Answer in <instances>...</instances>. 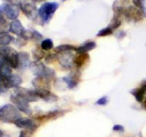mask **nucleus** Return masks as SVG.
<instances>
[{
  "label": "nucleus",
  "mask_w": 146,
  "mask_h": 137,
  "mask_svg": "<svg viewBox=\"0 0 146 137\" xmlns=\"http://www.w3.org/2000/svg\"><path fill=\"white\" fill-rule=\"evenodd\" d=\"M78 2H84V1H89V0H77Z\"/></svg>",
  "instance_id": "a18cd8bd"
},
{
  "label": "nucleus",
  "mask_w": 146,
  "mask_h": 137,
  "mask_svg": "<svg viewBox=\"0 0 146 137\" xmlns=\"http://www.w3.org/2000/svg\"><path fill=\"white\" fill-rule=\"evenodd\" d=\"M59 7L57 2H45L38 9V15L44 23H48Z\"/></svg>",
  "instance_id": "20e7f679"
},
{
  "label": "nucleus",
  "mask_w": 146,
  "mask_h": 137,
  "mask_svg": "<svg viewBox=\"0 0 146 137\" xmlns=\"http://www.w3.org/2000/svg\"><path fill=\"white\" fill-rule=\"evenodd\" d=\"M34 132H35V130L24 129V130L21 131L18 137H31L32 136V134H34Z\"/></svg>",
  "instance_id": "473e14b6"
},
{
  "label": "nucleus",
  "mask_w": 146,
  "mask_h": 137,
  "mask_svg": "<svg viewBox=\"0 0 146 137\" xmlns=\"http://www.w3.org/2000/svg\"><path fill=\"white\" fill-rule=\"evenodd\" d=\"M20 6L21 10L23 13L28 17L29 19L32 20H35L38 15V10L36 8V5L34 3H18Z\"/></svg>",
  "instance_id": "1a4fd4ad"
},
{
  "label": "nucleus",
  "mask_w": 146,
  "mask_h": 137,
  "mask_svg": "<svg viewBox=\"0 0 146 137\" xmlns=\"http://www.w3.org/2000/svg\"><path fill=\"white\" fill-rule=\"evenodd\" d=\"M65 1H67V0H62V2H65Z\"/></svg>",
  "instance_id": "09e8293b"
},
{
  "label": "nucleus",
  "mask_w": 146,
  "mask_h": 137,
  "mask_svg": "<svg viewBox=\"0 0 146 137\" xmlns=\"http://www.w3.org/2000/svg\"><path fill=\"white\" fill-rule=\"evenodd\" d=\"M140 87L143 89V90H144V92L146 93V80L143 81V82H142L141 85H140Z\"/></svg>",
  "instance_id": "a19ab883"
},
{
  "label": "nucleus",
  "mask_w": 146,
  "mask_h": 137,
  "mask_svg": "<svg viewBox=\"0 0 146 137\" xmlns=\"http://www.w3.org/2000/svg\"><path fill=\"white\" fill-rule=\"evenodd\" d=\"M15 126L19 128L28 129V130H36V128H38L37 124L32 119L28 118V117H21L18 119L15 122Z\"/></svg>",
  "instance_id": "9d476101"
},
{
  "label": "nucleus",
  "mask_w": 146,
  "mask_h": 137,
  "mask_svg": "<svg viewBox=\"0 0 146 137\" xmlns=\"http://www.w3.org/2000/svg\"><path fill=\"white\" fill-rule=\"evenodd\" d=\"M2 137H10V136L7 135V134H5V135H4Z\"/></svg>",
  "instance_id": "49530a36"
},
{
  "label": "nucleus",
  "mask_w": 146,
  "mask_h": 137,
  "mask_svg": "<svg viewBox=\"0 0 146 137\" xmlns=\"http://www.w3.org/2000/svg\"><path fill=\"white\" fill-rule=\"evenodd\" d=\"M10 100L20 112H23L27 115H30L32 114V110L31 109L30 104H29V102L15 94L10 95Z\"/></svg>",
  "instance_id": "0eeeda50"
},
{
  "label": "nucleus",
  "mask_w": 146,
  "mask_h": 137,
  "mask_svg": "<svg viewBox=\"0 0 146 137\" xmlns=\"http://www.w3.org/2000/svg\"><path fill=\"white\" fill-rule=\"evenodd\" d=\"M31 63L29 54L27 52L21 51L18 53V67L24 70L29 67Z\"/></svg>",
  "instance_id": "f3484780"
},
{
  "label": "nucleus",
  "mask_w": 146,
  "mask_h": 137,
  "mask_svg": "<svg viewBox=\"0 0 146 137\" xmlns=\"http://www.w3.org/2000/svg\"><path fill=\"white\" fill-rule=\"evenodd\" d=\"M14 43H15V44L18 47H23L24 46V45H27V40H24V39H23L21 37L20 38H18H18H15V40H14Z\"/></svg>",
  "instance_id": "f704fd0d"
},
{
  "label": "nucleus",
  "mask_w": 146,
  "mask_h": 137,
  "mask_svg": "<svg viewBox=\"0 0 146 137\" xmlns=\"http://www.w3.org/2000/svg\"><path fill=\"white\" fill-rule=\"evenodd\" d=\"M14 94L22 98L28 102H35L39 98L35 90H31L23 88L21 87L15 88Z\"/></svg>",
  "instance_id": "6e6552de"
},
{
  "label": "nucleus",
  "mask_w": 146,
  "mask_h": 137,
  "mask_svg": "<svg viewBox=\"0 0 146 137\" xmlns=\"http://www.w3.org/2000/svg\"><path fill=\"white\" fill-rule=\"evenodd\" d=\"M4 135H5V134H4V133H3V131H2V130H0V137H2Z\"/></svg>",
  "instance_id": "37998d69"
},
{
  "label": "nucleus",
  "mask_w": 146,
  "mask_h": 137,
  "mask_svg": "<svg viewBox=\"0 0 146 137\" xmlns=\"http://www.w3.org/2000/svg\"><path fill=\"white\" fill-rule=\"evenodd\" d=\"M56 59L58 60V55L53 54V53L49 54L45 59V62H47V63H52V62H53L55 60H56Z\"/></svg>",
  "instance_id": "72a5a7b5"
},
{
  "label": "nucleus",
  "mask_w": 146,
  "mask_h": 137,
  "mask_svg": "<svg viewBox=\"0 0 146 137\" xmlns=\"http://www.w3.org/2000/svg\"><path fill=\"white\" fill-rule=\"evenodd\" d=\"M80 74L78 71H74L67 76L64 77L62 81L66 84V87L69 89H74L78 86L80 82Z\"/></svg>",
  "instance_id": "ddd939ff"
},
{
  "label": "nucleus",
  "mask_w": 146,
  "mask_h": 137,
  "mask_svg": "<svg viewBox=\"0 0 146 137\" xmlns=\"http://www.w3.org/2000/svg\"><path fill=\"white\" fill-rule=\"evenodd\" d=\"M42 49L40 50L39 49H36L35 50H34L33 51V55H34V58L35 59V60L36 61H40L41 59H42L45 56V53L44 52L42 51Z\"/></svg>",
  "instance_id": "7c9ffc66"
},
{
  "label": "nucleus",
  "mask_w": 146,
  "mask_h": 137,
  "mask_svg": "<svg viewBox=\"0 0 146 137\" xmlns=\"http://www.w3.org/2000/svg\"><path fill=\"white\" fill-rule=\"evenodd\" d=\"M125 19L129 22H139L145 16L143 11L135 6H128L123 13Z\"/></svg>",
  "instance_id": "423d86ee"
},
{
  "label": "nucleus",
  "mask_w": 146,
  "mask_h": 137,
  "mask_svg": "<svg viewBox=\"0 0 146 137\" xmlns=\"http://www.w3.org/2000/svg\"><path fill=\"white\" fill-rule=\"evenodd\" d=\"M77 47L75 45H70V44H62V45H59L58 46L56 47L55 49V51L57 53H66V52L72 51H76Z\"/></svg>",
  "instance_id": "b1692460"
},
{
  "label": "nucleus",
  "mask_w": 146,
  "mask_h": 137,
  "mask_svg": "<svg viewBox=\"0 0 146 137\" xmlns=\"http://www.w3.org/2000/svg\"><path fill=\"white\" fill-rule=\"evenodd\" d=\"M5 1H7V2H10V1H12V0H5Z\"/></svg>",
  "instance_id": "de8ad7c7"
},
{
  "label": "nucleus",
  "mask_w": 146,
  "mask_h": 137,
  "mask_svg": "<svg viewBox=\"0 0 146 137\" xmlns=\"http://www.w3.org/2000/svg\"><path fill=\"white\" fill-rule=\"evenodd\" d=\"M113 32V29L108 26V27H105V28L102 29L99 31L98 33L96 34V36H97V37H105V36H108V35H112Z\"/></svg>",
  "instance_id": "cd10ccee"
},
{
  "label": "nucleus",
  "mask_w": 146,
  "mask_h": 137,
  "mask_svg": "<svg viewBox=\"0 0 146 137\" xmlns=\"http://www.w3.org/2000/svg\"><path fill=\"white\" fill-rule=\"evenodd\" d=\"M134 6L140 9L143 11L145 16H146V7L145 6V0H132Z\"/></svg>",
  "instance_id": "bb28decb"
},
{
  "label": "nucleus",
  "mask_w": 146,
  "mask_h": 137,
  "mask_svg": "<svg viewBox=\"0 0 146 137\" xmlns=\"http://www.w3.org/2000/svg\"><path fill=\"white\" fill-rule=\"evenodd\" d=\"M20 6L16 3H3L0 5V13L10 20H15L20 14Z\"/></svg>",
  "instance_id": "39448f33"
},
{
  "label": "nucleus",
  "mask_w": 146,
  "mask_h": 137,
  "mask_svg": "<svg viewBox=\"0 0 146 137\" xmlns=\"http://www.w3.org/2000/svg\"><path fill=\"white\" fill-rule=\"evenodd\" d=\"M20 111L13 104H5L0 106V121L6 123L15 122L18 119L21 118Z\"/></svg>",
  "instance_id": "f257e3e1"
},
{
  "label": "nucleus",
  "mask_w": 146,
  "mask_h": 137,
  "mask_svg": "<svg viewBox=\"0 0 146 137\" xmlns=\"http://www.w3.org/2000/svg\"><path fill=\"white\" fill-rule=\"evenodd\" d=\"M25 29L23 28L21 22L18 19L13 20L10 23V32L12 33L15 34V35L21 37L23 33V30Z\"/></svg>",
  "instance_id": "6ab92c4d"
},
{
  "label": "nucleus",
  "mask_w": 146,
  "mask_h": 137,
  "mask_svg": "<svg viewBox=\"0 0 146 137\" xmlns=\"http://www.w3.org/2000/svg\"><path fill=\"white\" fill-rule=\"evenodd\" d=\"M29 69L32 74L36 77H45L51 80L56 76V73L53 69L46 67L40 61H35V62H32L29 66Z\"/></svg>",
  "instance_id": "7ed1b4c3"
},
{
  "label": "nucleus",
  "mask_w": 146,
  "mask_h": 137,
  "mask_svg": "<svg viewBox=\"0 0 146 137\" xmlns=\"http://www.w3.org/2000/svg\"><path fill=\"white\" fill-rule=\"evenodd\" d=\"M13 40V37L9 34H0V45L2 46H7V45L11 43Z\"/></svg>",
  "instance_id": "393cba45"
},
{
  "label": "nucleus",
  "mask_w": 146,
  "mask_h": 137,
  "mask_svg": "<svg viewBox=\"0 0 146 137\" xmlns=\"http://www.w3.org/2000/svg\"><path fill=\"white\" fill-rule=\"evenodd\" d=\"M74 55L71 51L66 53H59L58 55V61L64 68L70 69L73 65Z\"/></svg>",
  "instance_id": "f8f14e48"
},
{
  "label": "nucleus",
  "mask_w": 146,
  "mask_h": 137,
  "mask_svg": "<svg viewBox=\"0 0 146 137\" xmlns=\"http://www.w3.org/2000/svg\"><path fill=\"white\" fill-rule=\"evenodd\" d=\"M89 54L88 53H78V55L74 57L73 62L78 67V68H80L83 67L85 64H86L89 61Z\"/></svg>",
  "instance_id": "aec40b11"
},
{
  "label": "nucleus",
  "mask_w": 146,
  "mask_h": 137,
  "mask_svg": "<svg viewBox=\"0 0 146 137\" xmlns=\"http://www.w3.org/2000/svg\"><path fill=\"white\" fill-rule=\"evenodd\" d=\"M143 106H144L145 109L146 110V96H145V99H144V102H143Z\"/></svg>",
  "instance_id": "79ce46f5"
},
{
  "label": "nucleus",
  "mask_w": 146,
  "mask_h": 137,
  "mask_svg": "<svg viewBox=\"0 0 146 137\" xmlns=\"http://www.w3.org/2000/svg\"><path fill=\"white\" fill-rule=\"evenodd\" d=\"M12 74V67L5 61L0 59V76L7 78Z\"/></svg>",
  "instance_id": "412c9836"
},
{
  "label": "nucleus",
  "mask_w": 146,
  "mask_h": 137,
  "mask_svg": "<svg viewBox=\"0 0 146 137\" xmlns=\"http://www.w3.org/2000/svg\"><path fill=\"white\" fill-rule=\"evenodd\" d=\"M121 24V21L120 18L116 16H113V19L111 20V22L110 23L108 27H110L112 29H115L118 28Z\"/></svg>",
  "instance_id": "c85d7f7f"
},
{
  "label": "nucleus",
  "mask_w": 146,
  "mask_h": 137,
  "mask_svg": "<svg viewBox=\"0 0 146 137\" xmlns=\"http://www.w3.org/2000/svg\"><path fill=\"white\" fill-rule=\"evenodd\" d=\"M40 98L43 99L46 102H54L58 100V96L52 93L50 90H35Z\"/></svg>",
  "instance_id": "a211bd4d"
},
{
  "label": "nucleus",
  "mask_w": 146,
  "mask_h": 137,
  "mask_svg": "<svg viewBox=\"0 0 146 137\" xmlns=\"http://www.w3.org/2000/svg\"><path fill=\"white\" fill-rule=\"evenodd\" d=\"M108 98L106 97V96H104V97L100 98L96 102V104L99 106H105L108 104Z\"/></svg>",
  "instance_id": "c9c22d12"
},
{
  "label": "nucleus",
  "mask_w": 146,
  "mask_h": 137,
  "mask_svg": "<svg viewBox=\"0 0 146 137\" xmlns=\"http://www.w3.org/2000/svg\"><path fill=\"white\" fill-rule=\"evenodd\" d=\"M0 59L7 62L12 68L18 67V53L11 47L2 46L0 48Z\"/></svg>",
  "instance_id": "f03ea898"
},
{
  "label": "nucleus",
  "mask_w": 146,
  "mask_h": 137,
  "mask_svg": "<svg viewBox=\"0 0 146 137\" xmlns=\"http://www.w3.org/2000/svg\"><path fill=\"white\" fill-rule=\"evenodd\" d=\"M50 80L45 77H36L32 82L35 90H50Z\"/></svg>",
  "instance_id": "9b49d317"
},
{
  "label": "nucleus",
  "mask_w": 146,
  "mask_h": 137,
  "mask_svg": "<svg viewBox=\"0 0 146 137\" xmlns=\"http://www.w3.org/2000/svg\"><path fill=\"white\" fill-rule=\"evenodd\" d=\"M33 35H34V30H29V29H24L22 33L21 37H22L24 40H31L33 39Z\"/></svg>",
  "instance_id": "c756f323"
},
{
  "label": "nucleus",
  "mask_w": 146,
  "mask_h": 137,
  "mask_svg": "<svg viewBox=\"0 0 146 137\" xmlns=\"http://www.w3.org/2000/svg\"><path fill=\"white\" fill-rule=\"evenodd\" d=\"M113 130L117 132H124V128L121 125H115L113 127Z\"/></svg>",
  "instance_id": "e433bc0d"
},
{
  "label": "nucleus",
  "mask_w": 146,
  "mask_h": 137,
  "mask_svg": "<svg viewBox=\"0 0 146 137\" xmlns=\"http://www.w3.org/2000/svg\"><path fill=\"white\" fill-rule=\"evenodd\" d=\"M127 7L126 0H115L113 4V10L114 12V16L120 18L123 15L124 10Z\"/></svg>",
  "instance_id": "4468645a"
},
{
  "label": "nucleus",
  "mask_w": 146,
  "mask_h": 137,
  "mask_svg": "<svg viewBox=\"0 0 146 137\" xmlns=\"http://www.w3.org/2000/svg\"><path fill=\"white\" fill-rule=\"evenodd\" d=\"M6 25H7V21H6V19H5L3 14L0 13V27H2V26H6Z\"/></svg>",
  "instance_id": "4c0bfd02"
},
{
  "label": "nucleus",
  "mask_w": 146,
  "mask_h": 137,
  "mask_svg": "<svg viewBox=\"0 0 146 137\" xmlns=\"http://www.w3.org/2000/svg\"><path fill=\"white\" fill-rule=\"evenodd\" d=\"M42 38V35L37 31L34 30V35H33V39L36 40H40Z\"/></svg>",
  "instance_id": "58836bf2"
},
{
  "label": "nucleus",
  "mask_w": 146,
  "mask_h": 137,
  "mask_svg": "<svg viewBox=\"0 0 146 137\" xmlns=\"http://www.w3.org/2000/svg\"><path fill=\"white\" fill-rule=\"evenodd\" d=\"M96 47V44L93 41H88V42L85 43L80 46L78 47L76 49V51L78 53H87V52L93 50Z\"/></svg>",
  "instance_id": "4be33fe9"
},
{
  "label": "nucleus",
  "mask_w": 146,
  "mask_h": 137,
  "mask_svg": "<svg viewBox=\"0 0 146 137\" xmlns=\"http://www.w3.org/2000/svg\"><path fill=\"white\" fill-rule=\"evenodd\" d=\"M8 90L9 88L5 83V79L2 77L0 76V95H3V94L6 93Z\"/></svg>",
  "instance_id": "2f4dec72"
},
{
  "label": "nucleus",
  "mask_w": 146,
  "mask_h": 137,
  "mask_svg": "<svg viewBox=\"0 0 146 137\" xmlns=\"http://www.w3.org/2000/svg\"><path fill=\"white\" fill-rule=\"evenodd\" d=\"M130 93L135 98L136 100L139 103H143V100L145 99V92H144L143 89L141 87L139 88L133 89L132 90L130 91Z\"/></svg>",
  "instance_id": "5701e85b"
},
{
  "label": "nucleus",
  "mask_w": 146,
  "mask_h": 137,
  "mask_svg": "<svg viewBox=\"0 0 146 137\" xmlns=\"http://www.w3.org/2000/svg\"><path fill=\"white\" fill-rule=\"evenodd\" d=\"M3 79H5V83H6L9 89L17 88L22 83V78L20 76L17 75V74H11L10 76L7 77V78H3Z\"/></svg>",
  "instance_id": "2eb2a0df"
},
{
  "label": "nucleus",
  "mask_w": 146,
  "mask_h": 137,
  "mask_svg": "<svg viewBox=\"0 0 146 137\" xmlns=\"http://www.w3.org/2000/svg\"><path fill=\"white\" fill-rule=\"evenodd\" d=\"M32 1L35 2H42V1H44V0H32Z\"/></svg>",
  "instance_id": "c03bdc74"
},
{
  "label": "nucleus",
  "mask_w": 146,
  "mask_h": 137,
  "mask_svg": "<svg viewBox=\"0 0 146 137\" xmlns=\"http://www.w3.org/2000/svg\"><path fill=\"white\" fill-rule=\"evenodd\" d=\"M65 113H66V111L56 109V110L50 111V112H48V113L45 114H42V115L39 116V117H36V119L40 121L49 120L56 119L58 118V117H61V116H63Z\"/></svg>",
  "instance_id": "dca6fc26"
},
{
  "label": "nucleus",
  "mask_w": 146,
  "mask_h": 137,
  "mask_svg": "<svg viewBox=\"0 0 146 137\" xmlns=\"http://www.w3.org/2000/svg\"><path fill=\"white\" fill-rule=\"evenodd\" d=\"M40 46L43 51H49L53 48V43L51 39H45L42 41Z\"/></svg>",
  "instance_id": "a878e982"
},
{
  "label": "nucleus",
  "mask_w": 146,
  "mask_h": 137,
  "mask_svg": "<svg viewBox=\"0 0 146 137\" xmlns=\"http://www.w3.org/2000/svg\"><path fill=\"white\" fill-rule=\"evenodd\" d=\"M126 36V33L123 31H121V32H118V33L115 35V37H117L118 39H122L123 37H124Z\"/></svg>",
  "instance_id": "ea45409f"
}]
</instances>
